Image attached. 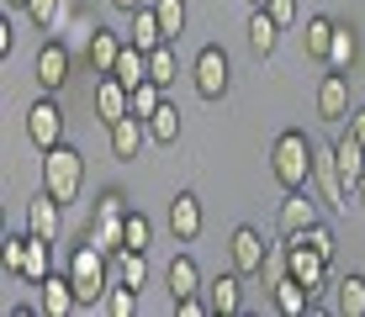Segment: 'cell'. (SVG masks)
Listing matches in <instances>:
<instances>
[{"instance_id":"cell-1","label":"cell","mask_w":365,"mask_h":317,"mask_svg":"<svg viewBox=\"0 0 365 317\" xmlns=\"http://www.w3.org/2000/svg\"><path fill=\"white\" fill-rule=\"evenodd\" d=\"M312 154H318V143H312L307 132H281L270 148V170L275 180H281V190H307L312 185Z\"/></svg>"},{"instance_id":"cell-2","label":"cell","mask_w":365,"mask_h":317,"mask_svg":"<svg viewBox=\"0 0 365 317\" xmlns=\"http://www.w3.org/2000/svg\"><path fill=\"white\" fill-rule=\"evenodd\" d=\"M106 259H111V254H101L96 244H80V249L69 254V281H74V291H80V307H101L106 286L117 281Z\"/></svg>"},{"instance_id":"cell-3","label":"cell","mask_w":365,"mask_h":317,"mask_svg":"<svg viewBox=\"0 0 365 317\" xmlns=\"http://www.w3.org/2000/svg\"><path fill=\"white\" fill-rule=\"evenodd\" d=\"M80 185H85V159H80V148H69V143L48 148V154H43V190L58 201V207H69V201L80 196Z\"/></svg>"},{"instance_id":"cell-4","label":"cell","mask_w":365,"mask_h":317,"mask_svg":"<svg viewBox=\"0 0 365 317\" xmlns=\"http://www.w3.org/2000/svg\"><path fill=\"white\" fill-rule=\"evenodd\" d=\"M281 259H286V275H292V281H302V286L312 291V296H318V291L329 286V259H323V254L312 249L307 238H292Z\"/></svg>"},{"instance_id":"cell-5","label":"cell","mask_w":365,"mask_h":317,"mask_svg":"<svg viewBox=\"0 0 365 317\" xmlns=\"http://www.w3.org/2000/svg\"><path fill=\"white\" fill-rule=\"evenodd\" d=\"M191 74H196V95L201 100H222V95H228V53H222L217 43H207L196 53V69Z\"/></svg>"},{"instance_id":"cell-6","label":"cell","mask_w":365,"mask_h":317,"mask_svg":"<svg viewBox=\"0 0 365 317\" xmlns=\"http://www.w3.org/2000/svg\"><path fill=\"white\" fill-rule=\"evenodd\" d=\"M27 137L37 148H58L64 143V111H58V100L53 95H43V100H32V111H27Z\"/></svg>"},{"instance_id":"cell-7","label":"cell","mask_w":365,"mask_h":317,"mask_svg":"<svg viewBox=\"0 0 365 317\" xmlns=\"http://www.w3.org/2000/svg\"><path fill=\"white\" fill-rule=\"evenodd\" d=\"M312 185H318V196H323V207H349V185H344V175H339V159H334V148H318L312 154Z\"/></svg>"},{"instance_id":"cell-8","label":"cell","mask_w":365,"mask_h":317,"mask_svg":"<svg viewBox=\"0 0 365 317\" xmlns=\"http://www.w3.org/2000/svg\"><path fill=\"white\" fill-rule=\"evenodd\" d=\"M312 222H323V217H318V201H312V196H302V190H286V201H281V217H275L281 238H302Z\"/></svg>"},{"instance_id":"cell-9","label":"cell","mask_w":365,"mask_h":317,"mask_svg":"<svg viewBox=\"0 0 365 317\" xmlns=\"http://www.w3.org/2000/svg\"><path fill=\"white\" fill-rule=\"evenodd\" d=\"M233 270L238 275H265V238H259V227H233Z\"/></svg>"},{"instance_id":"cell-10","label":"cell","mask_w":365,"mask_h":317,"mask_svg":"<svg viewBox=\"0 0 365 317\" xmlns=\"http://www.w3.org/2000/svg\"><path fill=\"white\" fill-rule=\"evenodd\" d=\"M106 132H111V154H117L122 164L143 154V143H154V137H148V122L138 117V111H128V117H122V122H111Z\"/></svg>"},{"instance_id":"cell-11","label":"cell","mask_w":365,"mask_h":317,"mask_svg":"<svg viewBox=\"0 0 365 317\" xmlns=\"http://www.w3.org/2000/svg\"><path fill=\"white\" fill-rule=\"evenodd\" d=\"M349 74H339V69H329L323 74V85H318V117L323 122H344L349 117Z\"/></svg>"},{"instance_id":"cell-12","label":"cell","mask_w":365,"mask_h":317,"mask_svg":"<svg viewBox=\"0 0 365 317\" xmlns=\"http://www.w3.org/2000/svg\"><path fill=\"white\" fill-rule=\"evenodd\" d=\"M58 227H64V207H58L48 190H43V196H32V201H27V233H32V238H48V244H53Z\"/></svg>"},{"instance_id":"cell-13","label":"cell","mask_w":365,"mask_h":317,"mask_svg":"<svg viewBox=\"0 0 365 317\" xmlns=\"http://www.w3.org/2000/svg\"><path fill=\"white\" fill-rule=\"evenodd\" d=\"M170 233H175V244H196V233H201V201L191 196V190H180V196L170 201Z\"/></svg>"},{"instance_id":"cell-14","label":"cell","mask_w":365,"mask_h":317,"mask_svg":"<svg viewBox=\"0 0 365 317\" xmlns=\"http://www.w3.org/2000/svg\"><path fill=\"white\" fill-rule=\"evenodd\" d=\"M69 312H80V291H74L69 270L48 275V281H43V317H69Z\"/></svg>"},{"instance_id":"cell-15","label":"cell","mask_w":365,"mask_h":317,"mask_svg":"<svg viewBox=\"0 0 365 317\" xmlns=\"http://www.w3.org/2000/svg\"><path fill=\"white\" fill-rule=\"evenodd\" d=\"M69 48L64 43H43V53H37V85L43 90H58V85L69 80Z\"/></svg>"},{"instance_id":"cell-16","label":"cell","mask_w":365,"mask_h":317,"mask_svg":"<svg viewBox=\"0 0 365 317\" xmlns=\"http://www.w3.org/2000/svg\"><path fill=\"white\" fill-rule=\"evenodd\" d=\"M122 43H128V37L96 27L91 43H85V58H91V69H96V74H111V69H117V58H122Z\"/></svg>"},{"instance_id":"cell-17","label":"cell","mask_w":365,"mask_h":317,"mask_svg":"<svg viewBox=\"0 0 365 317\" xmlns=\"http://www.w3.org/2000/svg\"><path fill=\"white\" fill-rule=\"evenodd\" d=\"M128 43H138V48H143V53H154L159 43H170V37H165V27H159V11H154V0H148V6H138V11H133V27H128Z\"/></svg>"},{"instance_id":"cell-18","label":"cell","mask_w":365,"mask_h":317,"mask_svg":"<svg viewBox=\"0 0 365 317\" xmlns=\"http://www.w3.org/2000/svg\"><path fill=\"white\" fill-rule=\"evenodd\" d=\"M165 286H170V296H175V301H180V296H196V291H201V270H196L191 254H175V259H170Z\"/></svg>"},{"instance_id":"cell-19","label":"cell","mask_w":365,"mask_h":317,"mask_svg":"<svg viewBox=\"0 0 365 317\" xmlns=\"http://www.w3.org/2000/svg\"><path fill=\"white\" fill-rule=\"evenodd\" d=\"M334 312L339 317H365V275H339L334 281Z\"/></svg>"},{"instance_id":"cell-20","label":"cell","mask_w":365,"mask_h":317,"mask_svg":"<svg viewBox=\"0 0 365 317\" xmlns=\"http://www.w3.org/2000/svg\"><path fill=\"white\" fill-rule=\"evenodd\" d=\"M275 37H281V21H275L265 6H255V16H249V48H255L259 58H270L275 53Z\"/></svg>"},{"instance_id":"cell-21","label":"cell","mask_w":365,"mask_h":317,"mask_svg":"<svg viewBox=\"0 0 365 317\" xmlns=\"http://www.w3.org/2000/svg\"><path fill=\"white\" fill-rule=\"evenodd\" d=\"M48 254H53L48 238H27V259H21V281L27 286H43L48 275H53V259H48Z\"/></svg>"},{"instance_id":"cell-22","label":"cell","mask_w":365,"mask_h":317,"mask_svg":"<svg viewBox=\"0 0 365 317\" xmlns=\"http://www.w3.org/2000/svg\"><path fill=\"white\" fill-rule=\"evenodd\" d=\"M111 275H117L122 286L143 291V281H148V264H143V249H117V254H111Z\"/></svg>"},{"instance_id":"cell-23","label":"cell","mask_w":365,"mask_h":317,"mask_svg":"<svg viewBox=\"0 0 365 317\" xmlns=\"http://www.w3.org/2000/svg\"><path fill=\"white\" fill-rule=\"evenodd\" d=\"M238 281L244 275H217V281H207V301H212V312H238L244 307V291H238Z\"/></svg>"},{"instance_id":"cell-24","label":"cell","mask_w":365,"mask_h":317,"mask_svg":"<svg viewBox=\"0 0 365 317\" xmlns=\"http://www.w3.org/2000/svg\"><path fill=\"white\" fill-rule=\"evenodd\" d=\"M111 74H117L128 90H138V85L148 80V53L138 43H122V58H117V69H111Z\"/></svg>"},{"instance_id":"cell-25","label":"cell","mask_w":365,"mask_h":317,"mask_svg":"<svg viewBox=\"0 0 365 317\" xmlns=\"http://www.w3.org/2000/svg\"><path fill=\"white\" fill-rule=\"evenodd\" d=\"M360 58V43H355V32L349 27H334V43H329V69H339V74H349V63Z\"/></svg>"},{"instance_id":"cell-26","label":"cell","mask_w":365,"mask_h":317,"mask_svg":"<svg viewBox=\"0 0 365 317\" xmlns=\"http://www.w3.org/2000/svg\"><path fill=\"white\" fill-rule=\"evenodd\" d=\"M143 122H148V137H154V143H165V148L180 143V111H175L170 100L154 111V117H143Z\"/></svg>"},{"instance_id":"cell-27","label":"cell","mask_w":365,"mask_h":317,"mask_svg":"<svg viewBox=\"0 0 365 317\" xmlns=\"http://www.w3.org/2000/svg\"><path fill=\"white\" fill-rule=\"evenodd\" d=\"M329 43H334V21L329 16H307V32H302L307 58H329Z\"/></svg>"},{"instance_id":"cell-28","label":"cell","mask_w":365,"mask_h":317,"mask_svg":"<svg viewBox=\"0 0 365 317\" xmlns=\"http://www.w3.org/2000/svg\"><path fill=\"white\" fill-rule=\"evenodd\" d=\"M175 69H180V63H175V43H159L154 53H148V80H154V85H165V90H170V85L180 80Z\"/></svg>"},{"instance_id":"cell-29","label":"cell","mask_w":365,"mask_h":317,"mask_svg":"<svg viewBox=\"0 0 365 317\" xmlns=\"http://www.w3.org/2000/svg\"><path fill=\"white\" fill-rule=\"evenodd\" d=\"M307 301H312V291L302 286V281H292V275H286V281L275 286V312L297 317V312H307Z\"/></svg>"},{"instance_id":"cell-30","label":"cell","mask_w":365,"mask_h":317,"mask_svg":"<svg viewBox=\"0 0 365 317\" xmlns=\"http://www.w3.org/2000/svg\"><path fill=\"white\" fill-rule=\"evenodd\" d=\"M101 312H106V317H133L138 312V291L122 286V281H111L106 296H101Z\"/></svg>"},{"instance_id":"cell-31","label":"cell","mask_w":365,"mask_h":317,"mask_svg":"<svg viewBox=\"0 0 365 317\" xmlns=\"http://www.w3.org/2000/svg\"><path fill=\"white\" fill-rule=\"evenodd\" d=\"M154 11H159V27H165V37L175 43V37L185 32V0H154Z\"/></svg>"},{"instance_id":"cell-32","label":"cell","mask_w":365,"mask_h":317,"mask_svg":"<svg viewBox=\"0 0 365 317\" xmlns=\"http://www.w3.org/2000/svg\"><path fill=\"white\" fill-rule=\"evenodd\" d=\"M159 106H165V85L143 80V85H138V90H133V111H138V117H154Z\"/></svg>"},{"instance_id":"cell-33","label":"cell","mask_w":365,"mask_h":317,"mask_svg":"<svg viewBox=\"0 0 365 317\" xmlns=\"http://www.w3.org/2000/svg\"><path fill=\"white\" fill-rule=\"evenodd\" d=\"M32 238V233H27ZM27 238H11L6 233V249H0V264H6V275H21V259H27Z\"/></svg>"},{"instance_id":"cell-34","label":"cell","mask_w":365,"mask_h":317,"mask_svg":"<svg viewBox=\"0 0 365 317\" xmlns=\"http://www.w3.org/2000/svg\"><path fill=\"white\" fill-rule=\"evenodd\" d=\"M148 238H154V222L143 212H128V249H148Z\"/></svg>"},{"instance_id":"cell-35","label":"cell","mask_w":365,"mask_h":317,"mask_svg":"<svg viewBox=\"0 0 365 317\" xmlns=\"http://www.w3.org/2000/svg\"><path fill=\"white\" fill-rule=\"evenodd\" d=\"M302 238H307V244L318 249L323 259H334V244H339V238H334V227H329V222H312V227H307V233H302Z\"/></svg>"},{"instance_id":"cell-36","label":"cell","mask_w":365,"mask_h":317,"mask_svg":"<svg viewBox=\"0 0 365 317\" xmlns=\"http://www.w3.org/2000/svg\"><path fill=\"white\" fill-rule=\"evenodd\" d=\"M58 11H64V0H27V16L37 21V27H53Z\"/></svg>"},{"instance_id":"cell-37","label":"cell","mask_w":365,"mask_h":317,"mask_svg":"<svg viewBox=\"0 0 365 317\" xmlns=\"http://www.w3.org/2000/svg\"><path fill=\"white\" fill-rule=\"evenodd\" d=\"M128 196H122V190H106V196H101V212H96V217H128Z\"/></svg>"},{"instance_id":"cell-38","label":"cell","mask_w":365,"mask_h":317,"mask_svg":"<svg viewBox=\"0 0 365 317\" xmlns=\"http://www.w3.org/2000/svg\"><path fill=\"white\" fill-rule=\"evenodd\" d=\"M265 11H270L275 21H281V27H292V21H297V0H270Z\"/></svg>"},{"instance_id":"cell-39","label":"cell","mask_w":365,"mask_h":317,"mask_svg":"<svg viewBox=\"0 0 365 317\" xmlns=\"http://www.w3.org/2000/svg\"><path fill=\"white\" fill-rule=\"evenodd\" d=\"M11 48H16V32H11V11H6V21H0V58H11Z\"/></svg>"},{"instance_id":"cell-40","label":"cell","mask_w":365,"mask_h":317,"mask_svg":"<svg viewBox=\"0 0 365 317\" xmlns=\"http://www.w3.org/2000/svg\"><path fill=\"white\" fill-rule=\"evenodd\" d=\"M349 132H355L360 143H365V106H355V111H349Z\"/></svg>"},{"instance_id":"cell-41","label":"cell","mask_w":365,"mask_h":317,"mask_svg":"<svg viewBox=\"0 0 365 317\" xmlns=\"http://www.w3.org/2000/svg\"><path fill=\"white\" fill-rule=\"evenodd\" d=\"M111 6H117V11H128V16H133V11H138V6H148V0H111Z\"/></svg>"},{"instance_id":"cell-42","label":"cell","mask_w":365,"mask_h":317,"mask_svg":"<svg viewBox=\"0 0 365 317\" xmlns=\"http://www.w3.org/2000/svg\"><path fill=\"white\" fill-rule=\"evenodd\" d=\"M355 201H360V207H365V175H360V185H355Z\"/></svg>"},{"instance_id":"cell-43","label":"cell","mask_w":365,"mask_h":317,"mask_svg":"<svg viewBox=\"0 0 365 317\" xmlns=\"http://www.w3.org/2000/svg\"><path fill=\"white\" fill-rule=\"evenodd\" d=\"M6 11H27V0H6Z\"/></svg>"},{"instance_id":"cell-44","label":"cell","mask_w":365,"mask_h":317,"mask_svg":"<svg viewBox=\"0 0 365 317\" xmlns=\"http://www.w3.org/2000/svg\"><path fill=\"white\" fill-rule=\"evenodd\" d=\"M249 6H270V0H249Z\"/></svg>"}]
</instances>
